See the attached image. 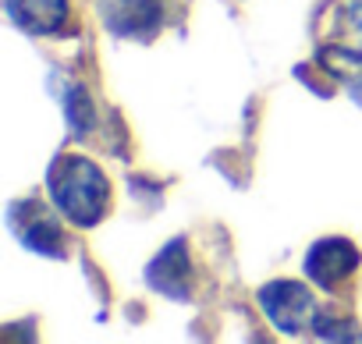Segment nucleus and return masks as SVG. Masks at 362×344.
<instances>
[{"mask_svg":"<svg viewBox=\"0 0 362 344\" xmlns=\"http://www.w3.org/2000/svg\"><path fill=\"white\" fill-rule=\"evenodd\" d=\"M146 284L167 298H189L192 291V259L185 242H170L149 266H146Z\"/></svg>","mask_w":362,"mask_h":344,"instance_id":"5","label":"nucleus"},{"mask_svg":"<svg viewBox=\"0 0 362 344\" xmlns=\"http://www.w3.org/2000/svg\"><path fill=\"white\" fill-rule=\"evenodd\" d=\"M22 242L33 249V252H43V256H64V235H61V227H57V220H50V217H43L40 210H33V217H29V227L22 231Z\"/></svg>","mask_w":362,"mask_h":344,"instance_id":"7","label":"nucleus"},{"mask_svg":"<svg viewBox=\"0 0 362 344\" xmlns=\"http://www.w3.org/2000/svg\"><path fill=\"white\" fill-rule=\"evenodd\" d=\"M64 114H68V124L75 135H86L93 128V103H89V93L82 85H71L68 96H64Z\"/></svg>","mask_w":362,"mask_h":344,"instance_id":"8","label":"nucleus"},{"mask_svg":"<svg viewBox=\"0 0 362 344\" xmlns=\"http://www.w3.org/2000/svg\"><path fill=\"white\" fill-rule=\"evenodd\" d=\"M11 22L22 32L50 36L68 22V0H4Z\"/></svg>","mask_w":362,"mask_h":344,"instance_id":"6","label":"nucleus"},{"mask_svg":"<svg viewBox=\"0 0 362 344\" xmlns=\"http://www.w3.org/2000/svg\"><path fill=\"white\" fill-rule=\"evenodd\" d=\"M47 185H50V199L54 206L78 227H93L103 220L107 213V203H110V182L107 174L86 156H61L50 174H47Z\"/></svg>","mask_w":362,"mask_h":344,"instance_id":"1","label":"nucleus"},{"mask_svg":"<svg viewBox=\"0 0 362 344\" xmlns=\"http://www.w3.org/2000/svg\"><path fill=\"white\" fill-rule=\"evenodd\" d=\"M358 270V249L348 238H320L305 252V273L323 291H334L341 280H348Z\"/></svg>","mask_w":362,"mask_h":344,"instance_id":"3","label":"nucleus"},{"mask_svg":"<svg viewBox=\"0 0 362 344\" xmlns=\"http://www.w3.org/2000/svg\"><path fill=\"white\" fill-rule=\"evenodd\" d=\"M100 18L107 32L124 40H142L156 32L163 18V4L160 0H100Z\"/></svg>","mask_w":362,"mask_h":344,"instance_id":"4","label":"nucleus"},{"mask_svg":"<svg viewBox=\"0 0 362 344\" xmlns=\"http://www.w3.org/2000/svg\"><path fill=\"white\" fill-rule=\"evenodd\" d=\"M344 25H348L351 40L358 43V50H362V0H348L344 4Z\"/></svg>","mask_w":362,"mask_h":344,"instance_id":"9","label":"nucleus"},{"mask_svg":"<svg viewBox=\"0 0 362 344\" xmlns=\"http://www.w3.org/2000/svg\"><path fill=\"white\" fill-rule=\"evenodd\" d=\"M259 305L281 333H302V330L316 326V319H320L313 291L305 284H295V280L263 284L259 287Z\"/></svg>","mask_w":362,"mask_h":344,"instance_id":"2","label":"nucleus"}]
</instances>
